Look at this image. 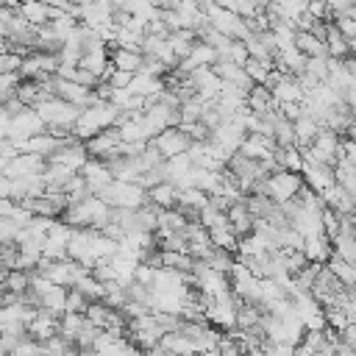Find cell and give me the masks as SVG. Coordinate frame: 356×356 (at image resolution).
I'll return each mask as SVG.
<instances>
[{
  "label": "cell",
  "mask_w": 356,
  "mask_h": 356,
  "mask_svg": "<svg viewBox=\"0 0 356 356\" xmlns=\"http://www.w3.org/2000/svg\"><path fill=\"white\" fill-rule=\"evenodd\" d=\"M303 186L300 172H289V170H275L267 175V197L275 203L292 200L298 195V189Z\"/></svg>",
  "instance_id": "cell-1"
},
{
  "label": "cell",
  "mask_w": 356,
  "mask_h": 356,
  "mask_svg": "<svg viewBox=\"0 0 356 356\" xmlns=\"http://www.w3.org/2000/svg\"><path fill=\"white\" fill-rule=\"evenodd\" d=\"M164 159H170V156H178V153H186V147L192 145V139L178 128V125H172V128H164V131H159L153 139H147Z\"/></svg>",
  "instance_id": "cell-2"
},
{
  "label": "cell",
  "mask_w": 356,
  "mask_h": 356,
  "mask_svg": "<svg viewBox=\"0 0 356 356\" xmlns=\"http://www.w3.org/2000/svg\"><path fill=\"white\" fill-rule=\"evenodd\" d=\"M36 134H44V122L33 108H22L19 114H14L8 120V139L11 142L28 139V136H36Z\"/></svg>",
  "instance_id": "cell-3"
},
{
  "label": "cell",
  "mask_w": 356,
  "mask_h": 356,
  "mask_svg": "<svg viewBox=\"0 0 356 356\" xmlns=\"http://www.w3.org/2000/svg\"><path fill=\"white\" fill-rule=\"evenodd\" d=\"M178 197V186L172 181H159L156 186L147 189V203H153L156 209H172Z\"/></svg>",
  "instance_id": "cell-4"
},
{
  "label": "cell",
  "mask_w": 356,
  "mask_h": 356,
  "mask_svg": "<svg viewBox=\"0 0 356 356\" xmlns=\"http://www.w3.org/2000/svg\"><path fill=\"white\" fill-rule=\"evenodd\" d=\"M108 61L114 64V70L139 72V67H142V53H136V50H122V47H108Z\"/></svg>",
  "instance_id": "cell-5"
},
{
  "label": "cell",
  "mask_w": 356,
  "mask_h": 356,
  "mask_svg": "<svg viewBox=\"0 0 356 356\" xmlns=\"http://www.w3.org/2000/svg\"><path fill=\"white\" fill-rule=\"evenodd\" d=\"M292 44H295L306 58H312V56H328V53H325V42L317 39L314 33H309V31H295Z\"/></svg>",
  "instance_id": "cell-6"
},
{
  "label": "cell",
  "mask_w": 356,
  "mask_h": 356,
  "mask_svg": "<svg viewBox=\"0 0 356 356\" xmlns=\"http://www.w3.org/2000/svg\"><path fill=\"white\" fill-rule=\"evenodd\" d=\"M325 270H328L342 286H353V281H356V270H353V264L345 261V259H339V256H334V253L325 259Z\"/></svg>",
  "instance_id": "cell-7"
},
{
  "label": "cell",
  "mask_w": 356,
  "mask_h": 356,
  "mask_svg": "<svg viewBox=\"0 0 356 356\" xmlns=\"http://www.w3.org/2000/svg\"><path fill=\"white\" fill-rule=\"evenodd\" d=\"M242 70H245V75L253 81V83H264V78H267V72L273 70V64L270 61H259V58H245V64H242Z\"/></svg>",
  "instance_id": "cell-8"
},
{
  "label": "cell",
  "mask_w": 356,
  "mask_h": 356,
  "mask_svg": "<svg viewBox=\"0 0 356 356\" xmlns=\"http://www.w3.org/2000/svg\"><path fill=\"white\" fill-rule=\"evenodd\" d=\"M331 22L337 25V31H339L345 39H356V17H345V14H337Z\"/></svg>",
  "instance_id": "cell-9"
},
{
  "label": "cell",
  "mask_w": 356,
  "mask_h": 356,
  "mask_svg": "<svg viewBox=\"0 0 356 356\" xmlns=\"http://www.w3.org/2000/svg\"><path fill=\"white\" fill-rule=\"evenodd\" d=\"M131 78H134V72H125V70H111V72L106 75V83H108L111 89H125V86L131 83Z\"/></svg>",
  "instance_id": "cell-10"
},
{
  "label": "cell",
  "mask_w": 356,
  "mask_h": 356,
  "mask_svg": "<svg viewBox=\"0 0 356 356\" xmlns=\"http://www.w3.org/2000/svg\"><path fill=\"white\" fill-rule=\"evenodd\" d=\"M306 11H309L314 19H331V11H328L325 0H306Z\"/></svg>",
  "instance_id": "cell-11"
},
{
  "label": "cell",
  "mask_w": 356,
  "mask_h": 356,
  "mask_svg": "<svg viewBox=\"0 0 356 356\" xmlns=\"http://www.w3.org/2000/svg\"><path fill=\"white\" fill-rule=\"evenodd\" d=\"M19 61H22V56H17V53H0V72H14V70H19Z\"/></svg>",
  "instance_id": "cell-12"
},
{
  "label": "cell",
  "mask_w": 356,
  "mask_h": 356,
  "mask_svg": "<svg viewBox=\"0 0 356 356\" xmlns=\"http://www.w3.org/2000/svg\"><path fill=\"white\" fill-rule=\"evenodd\" d=\"M44 6H50V8H67L70 6V0H42Z\"/></svg>",
  "instance_id": "cell-13"
},
{
  "label": "cell",
  "mask_w": 356,
  "mask_h": 356,
  "mask_svg": "<svg viewBox=\"0 0 356 356\" xmlns=\"http://www.w3.org/2000/svg\"><path fill=\"white\" fill-rule=\"evenodd\" d=\"M70 3H75V6H81V8H86V6H92L95 0H70Z\"/></svg>",
  "instance_id": "cell-14"
},
{
  "label": "cell",
  "mask_w": 356,
  "mask_h": 356,
  "mask_svg": "<svg viewBox=\"0 0 356 356\" xmlns=\"http://www.w3.org/2000/svg\"><path fill=\"white\" fill-rule=\"evenodd\" d=\"M0 6H6V0H0Z\"/></svg>",
  "instance_id": "cell-15"
}]
</instances>
